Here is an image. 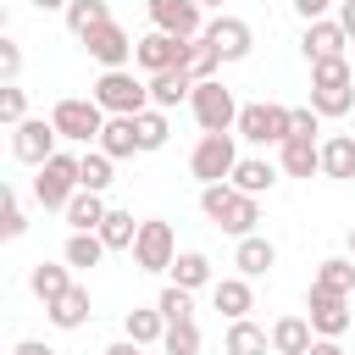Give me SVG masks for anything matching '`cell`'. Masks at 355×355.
Instances as JSON below:
<instances>
[{"label": "cell", "instance_id": "obj_1", "mask_svg": "<svg viewBox=\"0 0 355 355\" xmlns=\"http://www.w3.org/2000/svg\"><path fill=\"white\" fill-rule=\"evenodd\" d=\"M200 211H205L211 227H222L233 239H250L255 222H261V200L233 189V183H200Z\"/></svg>", "mask_w": 355, "mask_h": 355}, {"label": "cell", "instance_id": "obj_2", "mask_svg": "<svg viewBox=\"0 0 355 355\" xmlns=\"http://www.w3.org/2000/svg\"><path fill=\"white\" fill-rule=\"evenodd\" d=\"M94 100L105 105V116H139L150 105V78H133L128 67H105L94 78Z\"/></svg>", "mask_w": 355, "mask_h": 355}, {"label": "cell", "instance_id": "obj_3", "mask_svg": "<svg viewBox=\"0 0 355 355\" xmlns=\"http://www.w3.org/2000/svg\"><path fill=\"white\" fill-rule=\"evenodd\" d=\"M50 122H55V133L67 139V144H94L100 139V128H105V105L89 94H67V100H55L50 105Z\"/></svg>", "mask_w": 355, "mask_h": 355}, {"label": "cell", "instance_id": "obj_4", "mask_svg": "<svg viewBox=\"0 0 355 355\" xmlns=\"http://www.w3.org/2000/svg\"><path fill=\"white\" fill-rule=\"evenodd\" d=\"M244 144H283L294 133V111L277 105V100H255V105H239V128H233Z\"/></svg>", "mask_w": 355, "mask_h": 355}, {"label": "cell", "instance_id": "obj_5", "mask_svg": "<svg viewBox=\"0 0 355 355\" xmlns=\"http://www.w3.org/2000/svg\"><path fill=\"white\" fill-rule=\"evenodd\" d=\"M189 111H194L200 133H233V128H239V100H233V89H227V83H216V78L194 83Z\"/></svg>", "mask_w": 355, "mask_h": 355}, {"label": "cell", "instance_id": "obj_6", "mask_svg": "<svg viewBox=\"0 0 355 355\" xmlns=\"http://www.w3.org/2000/svg\"><path fill=\"white\" fill-rule=\"evenodd\" d=\"M83 183H78V155H67V150H55L44 166H33V200L44 205V211H67V200L78 194Z\"/></svg>", "mask_w": 355, "mask_h": 355}, {"label": "cell", "instance_id": "obj_7", "mask_svg": "<svg viewBox=\"0 0 355 355\" xmlns=\"http://www.w3.org/2000/svg\"><path fill=\"white\" fill-rule=\"evenodd\" d=\"M239 133H200V144H194V155H189V172L200 178V183H227L233 178V166H239V144H233Z\"/></svg>", "mask_w": 355, "mask_h": 355}, {"label": "cell", "instance_id": "obj_8", "mask_svg": "<svg viewBox=\"0 0 355 355\" xmlns=\"http://www.w3.org/2000/svg\"><path fill=\"white\" fill-rule=\"evenodd\" d=\"M305 316H311L316 338H344V333L355 327L349 294H333V288H322V283H311V288H305Z\"/></svg>", "mask_w": 355, "mask_h": 355}, {"label": "cell", "instance_id": "obj_9", "mask_svg": "<svg viewBox=\"0 0 355 355\" xmlns=\"http://www.w3.org/2000/svg\"><path fill=\"white\" fill-rule=\"evenodd\" d=\"M172 261H178L172 222L144 216V222H139V239H133V266H139V272H172Z\"/></svg>", "mask_w": 355, "mask_h": 355}, {"label": "cell", "instance_id": "obj_10", "mask_svg": "<svg viewBox=\"0 0 355 355\" xmlns=\"http://www.w3.org/2000/svg\"><path fill=\"white\" fill-rule=\"evenodd\" d=\"M55 122L50 116H28V122H17L11 128V155L22 161V166H44L50 155H55Z\"/></svg>", "mask_w": 355, "mask_h": 355}, {"label": "cell", "instance_id": "obj_11", "mask_svg": "<svg viewBox=\"0 0 355 355\" xmlns=\"http://www.w3.org/2000/svg\"><path fill=\"white\" fill-rule=\"evenodd\" d=\"M205 6L200 0H150V22L161 28V33H172V39H200L205 33Z\"/></svg>", "mask_w": 355, "mask_h": 355}, {"label": "cell", "instance_id": "obj_12", "mask_svg": "<svg viewBox=\"0 0 355 355\" xmlns=\"http://www.w3.org/2000/svg\"><path fill=\"white\" fill-rule=\"evenodd\" d=\"M205 39L216 44L222 61H244V55L255 50V28H250L244 17H227V11H216V17L205 22Z\"/></svg>", "mask_w": 355, "mask_h": 355}, {"label": "cell", "instance_id": "obj_13", "mask_svg": "<svg viewBox=\"0 0 355 355\" xmlns=\"http://www.w3.org/2000/svg\"><path fill=\"white\" fill-rule=\"evenodd\" d=\"M78 44H83V50H89V55H94L100 67H128V61H133V44H139V39H133V33H128V28H122V22L111 17V22H100V28H94L89 39H78Z\"/></svg>", "mask_w": 355, "mask_h": 355}, {"label": "cell", "instance_id": "obj_14", "mask_svg": "<svg viewBox=\"0 0 355 355\" xmlns=\"http://www.w3.org/2000/svg\"><path fill=\"white\" fill-rule=\"evenodd\" d=\"M183 55H189V39H172V33H161V28H150V33L133 44V61L144 67V78H150V72H166V67H183Z\"/></svg>", "mask_w": 355, "mask_h": 355}, {"label": "cell", "instance_id": "obj_15", "mask_svg": "<svg viewBox=\"0 0 355 355\" xmlns=\"http://www.w3.org/2000/svg\"><path fill=\"white\" fill-rule=\"evenodd\" d=\"M344 44H349V33L338 28V17H316V22H305V33H300V50H305V61L344 55Z\"/></svg>", "mask_w": 355, "mask_h": 355}, {"label": "cell", "instance_id": "obj_16", "mask_svg": "<svg viewBox=\"0 0 355 355\" xmlns=\"http://www.w3.org/2000/svg\"><path fill=\"white\" fill-rule=\"evenodd\" d=\"M277 166H283V178H316V172H322V144L288 133V139L277 144Z\"/></svg>", "mask_w": 355, "mask_h": 355}, {"label": "cell", "instance_id": "obj_17", "mask_svg": "<svg viewBox=\"0 0 355 355\" xmlns=\"http://www.w3.org/2000/svg\"><path fill=\"white\" fill-rule=\"evenodd\" d=\"M44 316H50V327H61V333H78V327L94 316V300H89V288H83V283H72L61 300H50V305H44Z\"/></svg>", "mask_w": 355, "mask_h": 355}, {"label": "cell", "instance_id": "obj_18", "mask_svg": "<svg viewBox=\"0 0 355 355\" xmlns=\"http://www.w3.org/2000/svg\"><path fill=\"white\" fill-rule=\"evenodd\" d=\"M233 266H239V277H266L272 266H277V244L266 239V233H250V239H239V250H233Z\"/></svg>", "mask_w": 355, "mask_h": 355}, {"label": "cell", "instance_id": "obj_19", "mask_svg": "<svg viewBox=\"0 0 355 355\" xmlns=\"http://www.w3.org/2000/svg\"><path fill=\"white\" fill-rule=\"evenodd\" d=\"M211 305H216L227 322L250 316V311H255V288H250V277H216V283H211Z\"/></svg>", "mask_w": 355, "mask_h": 355}, {"label": "cell", "instance_id": "obj_20", "mask_svg": "<svg viewBox=\"0 0 355 355\" xmlns=\"http://www.w3.org/2000/svg\"><path fill=\"white\" fill-rule=\"evenodd\" d=\"M311 344H316L311 316H277L272 322V355H311Z\"/></svg>", "mask_w": 355, "mask_h": 355}, {"label": "cell", "instance_id": "obj_21", "mask_svg": "<svg viewBox=\"0 0 355 355\" xmlns=\"http://www.w3.org/2000/svg\"><path fill=\"white\" fill-rule=\"evenodd\" d=\"M111 161H128V155H139L144 144H139V122L133 116H105V128H100V139H94Z\"/></svg>", "mask_w": 355, "mask_h": 355}, {"label": "cell", "instance_id": "obj_22", "mask_svg": "<svg viewBox=\"0 0 355 355\" xmlns=\"http://www.w3.org/2000/svg\"><path fill=\"white\" fill-rule=\"evenodd\" d=\"M277 172H283V166H272V161H261V155H239V166H233V178H227V183L261 200V194H272V189H277Z\"/></svg>", "mask_w": 355, "mask_h": 355}, {"label": "cell", "instance_id": "obj_23", "mask_svg": "<svg viewBox=\"0 0 355 355\" xmlns=\"http://www.w3.org/2000/svg\"><path fill=\"white\" fill-rule=\"evenodd\" d=\"M105 211H111V205H105V194H94V189H78V194L67 200V211H61V216H67V227H72V233H100Z\"/></svg>", "mask_w": 355, "mask_h": 355}, {"label": "cell", "instance_id": "obj_24", "mask_svg": "<svg viewBox=\"0 0 355 355\" xmlns=\"http://www.w3.org/2000/svg\"><path fill=\"white\" fill-rule=\"evenodd\" d=\"M194 94V78L183 72V67H166V72H150V105H161V111H172V105H183Z\"/></svg>", "mask_w": 355, "mask_h": 355}, {"label": "cell", "instance_id": "obj_25", "mask_svg": "<svg viewBox=\"0 0 355 355\" xmlns=\"http://www.w3.org/2000/svg\"><path fill=\"white\" fill-rule=\"evenodd\" d=\"M322 178H333V183H349L355 178V133L322 139Z\"/></svg>", "mask_w": 355, "mask_h": 355}, {"label": "cell", "instance_id": "obj_26", "mask_svg": "<svg viewBox=\"0 0 355 355\" xmlns=\"http://www.w3.org/2000/svg\"><path fill=\"white\" fill-rule=\"evenodd\" d=\"M166 277H172L178 288H189V294L216 283V277H211V255H205V250H178V261H172V272H166Z\"/></svg>", "mask_w": 355, "mask_h": 355}, {"label": "cell", "instance_id": "obj_27", "mask_svg": "<svg viewBox=\"0 0 355 355\" xmlns=\"http://www.w3.org/2000/svg\"><path fill=\"white\" fill-rule=\"evenodd\" d=\"M28 288L50 305V300H61L67 288H72V266L67 261H33V272H28Z\"/></svg>", "mask_w": 355, "mask_h": 355}, {"label": "cell", "instance_id": "obj_28", "mask_svg": "<svg viewBox=\"0 0 355 355\" xmlns=\"http://www.w3.org/2000/svg\"><path fill=\"white\" fill-rule=\"evenodd\" d=\"M122 333L133 338V344H161L166 338V316H161V305H133L128 316H122Z\"/></svg>", "mask_w": 355, "mask_h": 355}, {"label": "cell", "instance_id": "obj_29", "mask_svg": "<svg viewBox=\"0 0 355 355\" xmlns=\"http://www.w3.org/2000/svg\"><path fill=\"white\" fill-rule=\"evenodd\" d=\"M272 349V333L266 327H255L250 316H239V322H227V338H222V355H266Z\"/></svg>", "mask_w": 355, "mask_h": 355}, {"label": "cell", "instance_id": "obj_30", "mask_svg": "<svg viewBox=\"0 0 355 355\" xmlns=\"http://www.w3.org/2000/svg\"><path fill=\"white\" fill-rule=\"evenodd\" d=\"M111 172H116V161H111V155H105V150H100V144H94V150H83V155H78V183H83V189H94V194H105V189H111V183H116V178H111Z\"/></svg>", "mask_w": 355, "mask_h": 355}, {"label": "cell", "instance_id": "obj_31", "mask_svg": "<svg viewBox=\"0 0 355 355\" xmlns=\"http://www.w3.org/2000/svg\"><path fill=\"white\" fill-rule=\"evenodd\" d=\"M61 261H67L72 272H94V266L105 261V239H100V233H72L67 250H61Z\"/></svg>", "mask_w": 355, "mask_h": 355}, {"label": "cell", "instance_id": "obj_32", "mask_svg": "<svg viewBox=\"0 0 355 355\" xmlns=\"http://www.w3.org/2000/svg\"><path fill=\"white\" fill-rule=\"evenodd\" d=\"M311 283H322V288H333V294H355V255H327Z\"/></svg>", "mask_w": 355, "mask_h": 355}, {"label": "cell", "instance_id": "obj_33", "mask_svg": "<svg viewBox=\"0 0 355 355\" xmlns=\"http://www.w3.org/2000/svg\"><path fill=\"white\" fill-rule=\"evenodd\" d=\"M216 67H222V55H216V44L200 33V39H189V55H183V72L194 78V83H205V78H216Z\"/></svg>", "mask_w": 355, "mask_h": 355}, {"label": "cell", "instance_id": "obj_34", "mask_svg": "<svg viewBox=\"0 0 355 355\" xmlns=\"http://www.w3.org/2000/svg\"><path fill=\"white\" fill-rule=\"evenodd\" d=\"M349 105H355V83H333V89L311 83V111L316 116H349Z\"/></svg>", "mask_w": 355, "mask_h": 355}, {"label": "cell", "instance_id": "obj_35", "mask_svg": "<svg viewBox=\"0 0 355 355\" xmlns=\"http://www.w3.org/2000/svg\"><path fill=\"white\" fill-rule=\"evenodd\" d=\"M100 22H111V6H105V0H72V6H67V28H72L78 39H89Z\"/></svg>", "mask_w": 355, "mask_h": 355}, {"label": "cell", "instance_id": "obj_36", "mask_svg": "<svg viewBox=\"0 0 355 355\" xmlns=\"http://www.w3.org/2000/svg\"><path fill=\"white\" fill-rule=\"evenodd\" d=\"M133 122H139V144H144V150H166V139H172V122H166V111H161V105H144Z\"/></svg>", "mask_w": 355, "mask_h": 355}, {"label": "cell", "instance_id": "obj_37", "mask_svg": "<svg viewBox=\"0 0 355 355\" xmlns=\"http://www.w3.org/2000/svg\"><path fill=\"white\" fill-rule=\"evenodd\" d=\"M100 239H105V250H133V239H139V222H133V211H105V222H100Z\"/></svg>", "mask_w": 355, "mask_h": 355}, {"label": "cell", "instance_id": "obj_38", "mask_svg": "<svg viewBox=\"0 0 355 355\" xmlns=\"http://www.w3.org/2000/svg\"><path fill=\"white\" fill-rule=\"evenodd\" d=\"M161 349H166V355H200V327H194V316H189V322H166Z\"/></svg>", "mask_w": 355, "mask_h": 355}, {"label": "cell", "instance_id": "obj_39", "mask_svg": "<svg viewBox=\"0 0 355 355\" xmlns=\"http://www.w3.org/2000/svg\"><path fill=\"white\" fill-rule=\"evenodd\" d=\"M311 83L316 89H333V83H355V72H349L344 55H327V61H311Z\"/></svg>", "mask_w": 355, "mask_h": 355}, {"label": "cell", "instance_id": "obj_40", "mask_svg": "<svg viewBox=\"0 0 355 355\" xmlns=\"http://www.w3.org/2000/svg\"><path fill=\"white\" fill-rule=\"evenodd\" d=\"M0 122H6V128L28 122V89H22V83H0Z\"/></svg>", "mask_w": 355, "mask_h": 355}, {"label": "cell", "instance_id": "obj_41", "mask_svg": "<svg viewBox=\"0 0 355 355\" xmlns=\"http://www.w3.org/2000/svg\"><path fill=\"white\" fill-rule=\"evenodd\" d=\"M155 305H161V316H166V322H189V316H194V294H189V288H178V283H166Z\"/></svg>", "mask_w": 355, "mask_h": 355}, {"label": "cell", "instance_id": "obj_42", "mask_svg": "<svg viewBox=\"0 0 355 355\" xmlns=\"http://www.w3.org/2000/svg\"><path fill=\"white\" fill-rule=\"evenodd\" d=\"M28 233V211H22V200L17 194H6V222H0V239H22Z\"/></svg>", "mask_w": 355, "mask_h": 355}, {"label": "cell", "instance_id": "obj_43", "mask_svg": "<svg viewBox=\"0 0 355 355\" xmlns=\"http://www.w3.org/2000/svg\"><path fill=\"white\" fill-rule=\"evenodd\" d=\"M17 72H22V44L0 39V83H17Z\"/></svg>", "mask_w": 355, "mask_h": 355}, {"label": "cell", "instance_id": "obj_44", "mask_svg": "<svg viewBox=\"0 0 355 355\" xmlns=\"http://www.w3.org/2000/svg\"><path fill=\"white\" fill-rule=\"evenodd\" d=\"M294 133H300V139H316V133H322V116H316L311 105H300V111H294Z\"/></svg>", "mask_w": 355, "mask_h": 355}, {"label": "cell", "instance_id": "obj_45", "mask_svg": "<svg viewBox=\"0 0 355 355\" xmlns=\"http://www.w3.org/2000/svg\"><path fill=\"white\" fill-rule=\"evenodd\" d=\"M333 6H338V0H294V11H300L305 22H316V17H327Z\"/></svg>", "mask_w": 355, "mask_h": 355}, {"label": "cell", "instance_id": "obj_46", "mask_svg": "<svg viewBox=\"0 0 355 355\" xmlns=\"http://www.w3.org/2000/svg\"><path fill=\"white\" fill-rule=\"evenodd\" d=\"M100 355H144V344H133V338H128V333H122V338H116V344H105V349H100Z\"/></svg>", "mask_w": 355, "mask_h": 355}, {"label": "cell", "instance_id": "obj_47", "mask_svg": "<svg viewBox=\"0 0 355 355\" xmlns=\"http://www.w3.org/2000/svg\"><path fill=\"white\" fill-rule=\"evenodd\" d=\"M338 28L355 39V0H338Z\"/></svg>", "mask_w": 355, "mask_h": 355}, {"label": "cell", "instance_id": "obj_48", "mask_svg": "<svg viewBox=\"0 0 355 355\" xmlns=\"http://www.w3.org/2000/svg\"><path fill=\"white\" fill-rule=\"evenodd\" d=\"M11 355H55V349H50V344H44V338H22V344H17V349H11Z\"/></svg>", "mask_w": 355, "mask_h": 355}, {"label": "cell", "instance_id": "obj_49", "mask_svg": "<svg viewBox=\"0 0 355 355\" xmlns=\"http://www.w3.org/2000/svg\"><path fill=\"white\" fill-rule=\"evenodd\" d=\"M311 355H344V344H338V338H316V344H311Z\"/></svg>", "mask_w": 355, "mask_h": 355}, {"label": "cell", "instance_id": "obj_50", "mask_svg": "<svg viewBox=\"0 0 355 355\" xmlns=\"http://www.w3.org/2000/svg\"><path fill=\"white\" fill-rule=\"evenodd\" d=\"M72 0H33V11H67Z\"/></svg>", "mask_w": 355, "mask_h": 355}, {"label": "cell", "instance_id": "obj_51", "mask_svg": "<svg viewBox=\"0 0 355 355\" xmlns=\"http://www.w3.org/2000/svg\"><path fill=\"white\" fill-rule=\"evenodd\" d=\"M200 6H205V11H222V0H200Z\"/></svg>", "mask_w": 355, "mask_h": 355}, {"label": "cell", "instance_id": "obj_52", "mask_svg": "<svg viewBox=\"0 0 355 355\" xmlns=\"http://www.w3.org/2000/svg\"><path fill=\"white\" fill-rule=\"evenodd\" d=\"M344 250H349V255H355V227H349V239H344Z\"/></svg>", "mask_w": 355, "mask_h": 355}, {"label": "cell", "instance_id": "obj_53", "mask_svg": "<svg viewBox=\"0 0 355 355\" xmlns=\"http://www.w3.org/2000/svg\"><path fill=\"white\" fill-rule=\"evenodd\" d=\"M349 333H355V327H349Z\"/></svg>", "mask_w": 355, "mask_h": 355}]
</instances>
